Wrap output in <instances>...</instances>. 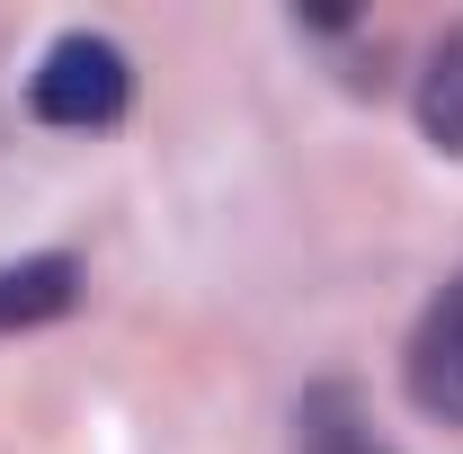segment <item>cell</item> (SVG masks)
Segmentation results:
<instances>
[{"instance_id":"obj_4","label":"cell","mask_w":463,"mask_h":454,"mask_svg":"<svg viewBox=\"0 0 463 454\" xmlns=\"http://www.w3.org/2000/svg\"><path fill=\"white\" fill-rule=\"evenodd\" d=\"M419 125H428L437 152L463 161V27H446L437 54H428V71H419Z\"/></svg>"},{"instance_id":"obj_1","label":"cell","mask_w":463,"mask_h":454,"mask_svg":"<svg viewBox=\"0 0 463 454\" xmlns=\"http://www.w3.org/2000/svg\"><path fill=\"white\" fill-rule=\"evenodd\" d=\"M125 99H134V71H125V54H116L108 36H62L54 54L36 62V80H27V108L45 116V125H62V134L116 125Z\"/></svg>"},{"instance_id":"obj_2","label":"cell","mask_w":463,"mask_h":454,"mask_svg":"<svg viewBox=\"0 0 463 454\" xmlns=\"http://www.w3.org/2000/svg\"><path fill=\"white\" fill-rule=\"evenodd\" d=\"M410 401H419L428 419L463 428V277L428 303V321H419V339H410Z\"/></svg>"},{"instance_id":"obj_3","label":"cell","mask_w":463,"mask_h":454,"mask_svg":"<svg viewBox=\"0 0 463 454\" xmlns=\"http://www.w3.org/2000/svg\"><path fill=\"white\" fill-rule=\"evenodd\" d=\"M71 303H80V268H71L62 250L0 268V330H36V321H62Z\"/></svg>"}]
</instances>
